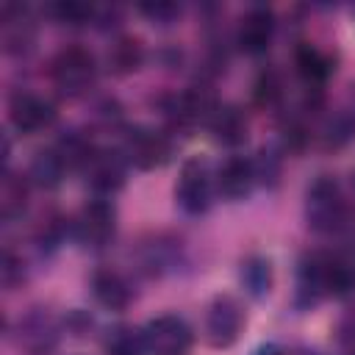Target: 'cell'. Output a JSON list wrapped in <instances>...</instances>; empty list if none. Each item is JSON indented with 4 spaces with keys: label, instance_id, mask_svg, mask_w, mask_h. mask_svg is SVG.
<instances>
[{
    "label": "cell",
    "instance_id": "obj_1",
    "mask_svg": "<svg viewBox=\"0 0 355 355\" xmlns=\"http://www.w3.org/2000/svg\"><path fill=\"white\" fill-rule=\"evenodd\" d=\"M355 294V255L352 252H313L300 263L297 297L305 305L322 297H349Z\"/></svg>",
    "mask_w": 355,
    "mask_h": 355
},
{
    "label": "cell",
    "instance_id": "obj_25",
    "mask_svg": "<svg viewBox=\"0 0 355 355\" xmlns=\"http://www.w3.org/2000/svg\"><path fill=\"white\" fill-rule=\"evenodd\" d=\"M61 22H69V25H83L86 19L94 17V8L92 6H83V3H58L50 8Z\"/></svg>",
    "mask_w": 355,
    "mask_h": 355
},
{
    "label": "cell",
    "instance_id": "obj_27",
    "mask_svg": "<svg viewBox=\"0 0 355 355\" xmlns=\"http://www.w3.org/2000/svg\"><path fill=\"white\" fill-rule=\"evenodd\" d=\"M141 11L147 14V17H153L155 22H161V25H166L172 17H178L180 14V6H175V3H144L141 6Z\"/></svg>",
    "mask_w": 355,
    "mask_h": 355
},
{
    "label": "cell",
    "instance_id": "obj_22",
    "mask_svg": "<svg viewBox=\"0 0 355 355\" xmlns=\"http://www.w3.org/2000/svg\"><path fill=\"white\" fill-rule=\"evenodd\" d=\"M241 283H244L252 294L269 291V286H272V266H269V261H266V258H258V255L247 258V261L241 263Z\"/></svg>",
    "mask_w": 355,
    "mask_h": 355
},
{
    "label": "cell",
    "instance_id": "obj_6",
    "mask_svg": "<svg viewBox=\"0 0 355 355\" xmlns=\"http://www.w3.org/2000/svg\"><path fill=\"white\" fill-rule=\"evenodd\" d=\"M144 344L147 355H189L194 344V333L183 316L175 313H161L150 319L144 327Z\"/></svg>",
    "mask_w": 355,
    "mask_h": 355
},
{
    "label": "cell",
    "instance_id": "obj_26",
    "mask_svg": "<svg viewBox=\"0 0 355 355\" xmlns=\"http://www.w3.org/2000/svg\"><path fill=\"white\" fill-rule=\"evenodd\" d=\"M0 275H3V286H6V288H14V286H17V283H22V277H25V272H22V261H19L11 250H6V252H3Z\"/></svg>",
    "mask_w": 355,
    "mask_h": 355
},
{
    "label": "cell",
    "instance_id": "obj_9",
    "mask_svg": "<svg viewBox=\"0 0 355 355\" xmlns=\"http://www.w3.org/2000/svg\"><path fill=\"white\" fill-rule=\"evenodd\" d=\"M80 169L86 175V183L97 194H111L125 183L128 158L122 155L119 147H94Z\"/></svg>",
    "mask_w": 355,
    "mask_h": 355
},
{
    "label": "cell",
    "instance_id": "obj_19",
    "mask_svg": "<svg viewBox=\"0 0 355 355\" xmlns=\"http://www.w3.org/2000/svg\"><path fill=\"white\" fill-rule=\"evenodd\" d=\"M141 55H144V53H141V42H139V39H133V36H119V39L111 44V50H108V67H111V72L125 75V72L139 69Z\"/></svg>",
    "mask_w": 355,
    "mask_h": 355
},
{
    "label": "cell",
    "instance_id": "obj_13",
    "mask_svg": "<svg viewBox=\"0 0 355 355\" xmlns=\"http://www.w3.org/2000/svg\"><path fill=\"white\" fill-rule=\"evenodd\" d=\"M255 183H258V172H255V161L252 158L230 155L216 169V189L227 200H244V197H250V191H252Z\"/></svg>",
    "mask_w": 355,
    "mask_h": 355
},
{
    "label": "cell",
    "instance_id": "obj_16",
    "mask_svg": "<svg viewBox=\"0 0 355 355\" xmlns=\"http://www.w3.org/2000/svg\"><path fill=\"white\" fill-rule=\"evenodd\" d=\"M214 136V141L225 144V147H236L247 139V116L239 105L233 103H216L211 116H208V125H205Z\"/></svg>",
    "mask_w": 355,
    "mask_h": 355
},
{
    "label": "cell",
    "instance_id": "obj_23",
    "mask_svg": "<svg viewBox=\"0 0 355 355\" xmlns=\"http://www.w3.org/2000/svg\"><path fill=\"white\" fill-rule=\"evenodd\" d=\"M141 269L147 275H161L169 263H172V241L164 239H153L150 244L141 247V258H139Z\"/></svg>",
    "mask_w": 355,
    "mask_h": 355
},
{
    "label": "cell",
    "instance_id": "obj_3",
    "mask_svg": "<svg viewBox=\"0 0 355 355\" xmlns=\"http://www.w3.org/2000/svg\"><path fill=\"white\" fill-rule=\"evenodd\" d=\"M50 80L64 97H80L86 94L97 80V61L92 50L80 44L61 47L50 61Z\"/></svg>",
    "mask_w": 355,
    "mask_h": 355
},
{
    "label": "cell",
    "instance_id": "obj_24",
    "mask_svg": "<svg viewBox=\"0 0 355 355\" xmlns=\"http://www.w3.org/2000/svg\"><path fill=\"white\" fill-rule=\"evenodd\" d=\"M255 103L258 105H277V100L283 97V83H280V75L275 69H263L255 80Z\"/></svg>",
    "mask_w": 355,
    "mask_h": 355
},
{
    "label": "cell",
    "instance_id": "obj_15",
    "mask_svg": "<svg viewBox=\"0 0 355 355\" xmlns=\"http://www.w3.org/2000/svg\"><path fill=\"white\" fill-rule=\"evenodd\" d=\"M92 294L108 311H125L130 305V300H133V288H130L128 277L122 272L111 269V266L97 269L92 275Z\"/></svg>",
    "mask_w": 355,
    "mask_h": 355
},
{
    "label": "cell",
    "instance_id": "obj_17",
    "mask_svg": "<svg viewBox=\"0 0 355 355\" xmlns=\"http://www.w3.org/2000/svg\"><path fill=\"white\" fill-rule=\"evenodd\" d=\"M0 42L8 53H28L33 44V22L28 19L25 8L6 6L0 17Z\"/></svg>",
    "mask_w": 355,
    "mask_h": 355
},
{
    "label": "cell",
    "instance_id": "obj_18",
    "mask_svg": "<svg viewBox=\"0 0 355 355\" xmlns=\"http://www.w3.org/2000/svg\"><path fill=\"white\" fill-rule=\"evenodd\" d=\"M294 64H297L300 78H302L305 83H311V86L324 83L327 75L333 72V58H330L322 47L308 44V42H302V44L297 47V53H294Z\"/></svg>",
    "mask_w": 355,
    "mask_h": 355
},
{
    "label": "cell",
    "instance_id": "obj_28",
    "mask_svg": "<svg viewBox=\"0 0 355 355\" xmlns=\"http://www.w3.org/2000/svg\"><path fill=\"white\" fill-rule=\"evenodd\" d=\"M252 355H288V352H286L280 344H272V341H269V344H261L258 349H252Z\"/></svg>",
    "mask_w": 355,
    "mask_h": 355
},
{
    "label": "cell",
    "instance_id": "obj_5",
    "mask_svg": "<svg viewBox=\"0 0 355 355\" xmlns=\"http://www.w3.org/2000/svg\"><path fill=\"white\" fill-rule=\"evenodd\" d=\"M211 194H214V175H211L208 161L200 158V155L186 158L183 166H180L178 183H175V200H178V205L186 214L197 216V214H205L208 211Z\"/></svg>",
    "mask_w": 355,
    "mask_h": 355
},
{
    "label": "cell",
    "instance_id": "obj_8",
    "mask_svg": "<svg viewBox=\"0 0 355 355\" xmlns=\"http://www.w3.org/2000/svg\"><path fill=\"white\" fill-rule=\"evenodd\" d=\"M244 308L236 297L230 294H219L211 300L208 311H205V338L211 347L216 349H225L230 344H236V338L241 336L244 330Z\"/></svg>",
    "mask_w": 355,
    "mask_h": 355
},
{
    "label": "cell",
    "instance_id": "obj_4",
    "mask_svg": "<svg viewBox=\"0 0 355 355\" xmlns=\"http://www.w3.org/2000/svg\"><path fill=\"white\" fill-rule=\"evenodd\" d=\"M116 233V211L105 197H94L80 205L72 219V236L86 250H103Z\"/></svg>",
    "mask_w": 355,
    "mask_h": 355
},
{
    "label": "cell",
    "instance_id": "obj_7",
    "mask_svg": "<svg viewBox=\"0 0 355 355\" xmlns=\"http://www.w3.org/2000/svg\"><path fill=\"white\" fill-rule=\"evenodd\" d=\"M122 155L128 158V164H133L136 169H155L164 166L172 158V141L164 130L147 128V125H136L125 133L122 139Z\"/></svg>",
    "mask_w": 355,
    "mask_h": 355
},
{
    "label": "cell",
    "instance_id": "obj_14",
    "mask_svg": "<svg viewBox=\"0 0 355 355\" xmlns=\"http://www.w3.org/2000/svg\"><path fill=\"white\" fill-rule=\"evenodd\" d=\"M69 169H72V161H69L67 150L55 141L53 147H44L33 155V161L28 166V178H31V183H36L42 189H53L64 180V175Z\"/></svg>",
    "mask_w": 355,
    "mask_h": 355
},
{
    "label": "cell",
    "instance_id": "obj_2",
    "mask_svg": "<svg viewBox=\"0 0 355 355\" xmlns=\"http://www.w3.org/2000/svg\"><path fill=\"white\" fill-rule=\"evenodd\" d=\"M305 222L316 233H338L349 225L347 197L330 175H319L305 191Z\"/></svg>",
    "mask_w": 355,
    "mask_h": 355
},
{
    "label": "cell",
    "instance_id": "obj_11",
    "mask_svg": "<svg viewBox=\"0 0 355 355\" xmlns=\"http://www.w3.org/2000/svg\"><path fill=\"white\" fill-rule=\"evenodd\" d=\"M275 36V14L266 6H250L236 25V44L247 55H261L272 44Z\"/></svg>",
    "mask_w": 355,
    "mask_h": 355
},
{
    "label": "cell",
    "instance_id": "obj_20",
    "mask_svg": "<svg viewBox=\"0 0 355 355\" xmlns=\"http://www.w3.org/2000/svg\"><path fill=\"white\" fill-rule=\"evenodd\" d=\"M105 355H147L144 333L128 324H119L105 338Z\"/></svg>",
    "mask_w": 355,
    "mask_h": 355
},
{
    "label": "cell",
    "instance_id": "obj_21",
    "mask_svg": "<svg viewBox=\"0 0 355 355\" xmlns=\"http://www.w3.org/2000/svg\"><path fill=\"white\" fill-rule=\"evenodd\" d=\"M25 200H28V183L11 172H6L3 186H0V214L3 219H17L25 211Z\"/></svg>",
    "mask_w": 355,
    "mask_h": 355
},
{
    "label": "cell",
    "instance_id": "obj_10",
    "mask_svg": "<svg viewBox=\"0 0 355 355\" xmlns=\"http://www.w3.org/2000/svg\"><path fill=\"white\" fill-rule=\"evenodd\" d=\"M8 119L19 133H39L53 125L55 108L47 97L28 89H17L8 100Z\"/></svg>",
    "mask_w": 355,
    "mask_h": 355
},
{
    "label": "cell",
    "instance_id": "obj_12",
    "mask_svg": "<svg viewBox=\"0 0 355 355\" xmlns=\"http://www.w3.org/2000/svg\"><path fill=\"white\" fill-rule=\"evenodd\" d=\"M14 338H17L19 352H25V355H50L58 341V324L53 322L50 313L31 311L19 319Z\"/></svg>",
    "mask_w": 355,
    "mask_h": 355
}]
</instances>
